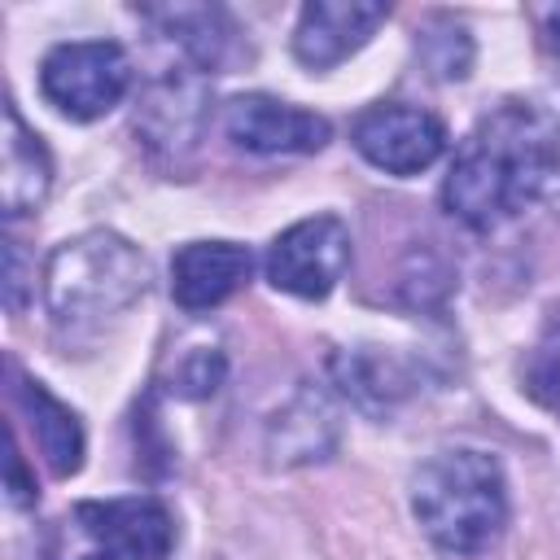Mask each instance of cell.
I'll return each mask as SVG.
<instances>
[{
	"instance_id": "5bb4252c",
	"label": "cell",
	"mask_w": 560,
	"mask_h": 560,
	"mask_svg": "<svg viewBox=\"0 0 560 560\" xmlns=\"http://www.w3.org/2000/svg\"><path fill=\"white\" fill-rule=\"evenodd\" d=\"M52 188V158L44 140L22 122L18 105L4 101V140H0V210L4 219H22L44 206Z\"/></svg>"
},
{
	"instance_id": "7a4b0ae2",
	"label": "cell",
	"mask_w": 560,
	"mask_h": 560,
	"mask_svg": "<svg viewBox=\"0 0 560 560\" xmlns=\"http://www.w3.org/2000/svg\"><path fill=\"white\" fill-rule=\"evenodd\" d=\"M411 516L446 556H481L508 525V477L490 451L451 446L411 477Z\"/></svg>"
},
{
	"instance_id": "e0dca14e",
	"label": "cell",
	"mask_w": 560,
	"mask_h": 560,
	"mask_svg": "<svg viewBox=\"0 0 560 560\" xmlns=\"http://www.w3.org/2000/svg\"><path fill=\"white\" fill-rule=\"evenodd\" d=\"M521 381H525V394H529L542 411H551V416L560 420V306H551V315L542 319L538 341H534L529 354H525Z\"/></svg>"
},
{
	"instance_id": "ac0fdd59",
	"label": "cell",
	"mask_w": 560,
	"mask_h": 560,
	"mask_svg": "<svg viewBox=\"0 0 560 560\" xmlns=\"http://www.w3.org/2000/svg\"><path fill=\"white\" fill-rule=\"evenodd\" d=\"M416 52L424 61V70L433 79H468V66H472V39L459 22L451 18H433L420 35H416Z\"/></svg>"
},
{
	"instance_id": "9c48e42d",
	"label": "cell",
	"mask_w": 560,
	"mask_h": 560,
	"mask_svg": "<svg viewBox=\"0 0 560 560\" xmlns=\"http://www.w3.org/2000/svg\"><path fill=\"white\" fill-rule=\"evenodd\" d=\"M341 442V407L337 389L302 381L267 420V464L271 468H306L332 459Z\"/></svg>"
},
{
	"instance_id": "7c38bea8",
	"label": "cell",
	"mask_w": 560,
	"mask_h": 560,
	"mask_svg": "<svg viewBox=\"0 0 560 560\" xmlns=\"http://www.w3.org/2000/svg\"><path fill=\"white\" fill-rule=\"evenodd\" d=\"M328 372H332V389L368 416H389L420 385L416 363L394 346H346L328 359Z\"/></svg>"
},
{
	"instance_id": "2e32d148",
	"label": "cell",
	"mask_w": 560,
	"mask_h": 560,
	"mask_svg": "<svg viewBox=\"0 0 560 560\" xmlns=\"http://www.w3.org/2000/svg\"><path fill=\"white\" fill-rule=\"evenodd\" d=\"M144 18L158 22L162 35H171L188 52V66H197L201 74H214L241 57V26L219 4H166L144 9Z\"/></svg>"
},
{
	"instance_id": "52a82bcc",
	"label": "cell",
	"mask_w": 560,
	"mask_h": 560,
	"mask_svg": "<svg viewBox=\"0 0 560 560\" xmlns=\"http://www.w3.org/2000/svg\"><path fill=\"white\" fill-rule=\"evenodd\" d=\"M350 140L354 149L363 153V162H372L376 171L385 175H420L429 171L442 149H446V127L438 114L429 109H416V105H398V101H385V105H372L354 118L350 127Z\"/></svg>"
},
{
	"instance_id": "8992f818",
	"label": "cell",
	"mask_w": 560,
	"mask_h": 560,
	"mask_svg": "<svg viewBox=\"0 0 560 560\" xmlns=\"http://www.w3.org/2000/svg\"><path fill=\"white\" fill-rule=\"evenodd\" d=\"M350 228L337 214H311L289 223L262 258V271L271 280V289L302 298V302H319L328 298L341 276L350 271Z\"/></svg>"
},
{
	"instance_id": "d6986e66",
	"label": "cell",
	"mask_w": 560,
	"mask_h": 560,
	"mask_svg": "<svg viewBox=\"0 0 560 560\" xmlns=\"http://www.w3.org/2000/svg\"><path fill=\"white\" fill-rule=\"evenodd\" d=\"M223 376H228V359H223L219 346H188V350L171 363L166 389H171L175 398L197 402V398H210V394L223 385Z\"/></svg>"
},
{
	"instance_id": "4fadbf2b",
	"label": "cell",
	"mask_w": 560,
	"mask_h": 560,
	"mask_svg": "<svg viewBox=\"0 0 560 560\" xmlns=\"http://www.w3.org/2000/svg\"><path fill=\"white\" fill-rule=\"evenodd\" d=\"M254 271V254L236 241H188L171 258V298L184 311L223 306Z\"/></svg>"
},
{
	"instance_id": "277c9868",
	"label": "cell",
	"mask_w": 560,
	"mask_h": 560,
	"mask_svg": "<svg viewBox=\"0 0 560 560\" xmlns=\"http://www.w3.org/2000/svg\"><path fill=\"white\" fill-rule=\"evenodd\" d=\"M131 88V57L114 39H70L39 61L44 101L70 122L105 118Z\"/></svg>"
},
{
	"instance_id": "ba28073f",
	"label": "cell",
	"mask_w": 560,
	"mask_h": 560,
	"mask_svg": "<svg viewBox=\"0 0 560 560\" xmlns=\"http://www.w3.org/2000/svg\"><path fill=\"white\" fill-rule=\"evenodd\" d=\"M223 131L236 149L280 158V153H319L332 140V122L315 109H302L293 101L245 92L223 105Z\"/></svg>"
},
{
	"instance_id": "8fae6325",
	"label": "cell",
	"mask_w": 560,
	"mask_h": 560,
	"mask_svg": "<svg viewBox=\"0 0 560 560\" xmlns=\"http://www.w3.org/2000/svg\"><path fill=\"white\" fill-rule=\"evenodd\" d=\"M389 18L381 0H311L293 26V57L306 70H332L354 57Z\"/></svg>"
},
{
	"instance_id": "7402d4cb",
	"label": "cell",
	"mask_w": 560,
	"mask_h": 560,
	"mask_svg": "<svg viewBox=\"0 0 560 560\" xmlns=\"http://www.w3.org/2000/svg\"><path fill=\"white\" fill-rule=\"evenodd\" d=\"M547 35H551V44H556V52H560V9L547 18Z\"/></svg>"
},
{
	"instance_id": "603a6c76",
	"label": "cell",
	"mask_w": 560,
	"mask_h": 560,
	"mask_svg": "<svg viewBox=\"0 0 560 560\" xmlns=\"http://www.w3.org/2000/svg\"><path fill=\"white\" fill-rule=\"evenodd\" d=\"M83 560H118L114 551H92V556H83Z\"/></svg>"
},
{
	"instance_id": "6da1fadb",
	"label": "cell",
	"mask_w": 560,
	"mask_h": 560,
	"mask_svg": "<svg viewBox=\"0 0 560 560\" xmlns=\"http://www.w3.org/2000/svg\"><path fill=\"white\" fill-rule=\"evenodd\" d=\"M542 197H560V88L494 105L442 184V206L472 232H490Z\"/></svg>"
},
{
	"instance_id": "5b68a950",
	"label": "cell",
	"mask_w": 560,
	"mask_h": 560,
	"mask_svg": "<svg viewBox=\"0 0 560 560\" xmlns=\"http://www.w3.org/2000/svg\"><path fill=\"white\" fill-rule=\"evenodd\" d=\"M206 122H210V79L197 66H179L149 79L136 101V136L144 153L171 171H184L192 162Z\"/></svg>"
},
{
	"instance_id": "9a60e30c",
	"label": "cell",
	"mask_w": 560,
	"mask_h": 560,
	"mask_svg": "<svg viewBox=\"0 0 560 560\" xmlns=\"http://www.w3.org/2000/svg\"><path fill=\"white\" fill-rule=\"evenodd\" d=\"M13 398L31 420V433L39 442V455H44L48 472L52 477H74L83 468V455H88V433H83L79 411L70 402H61L44 381H31V376H18Z\"/></svg>"
},
{
	"instance_id": "30bf717a",
	"label": "cell",
	"mask_w": 560,
	"mask_h": 560,
	"mask_svg": "<svg viewBox=\"0 0 560 560\" xmlns=\"http://www.w3.org/2000/svg\"><path fill=\"white\" fill-rule=\"evenodd\" d=\"M74 516L114 556H127V560H166L175 551V516L153 494L88 499V503H79Z\"/></svg>"
},
{
	"instance_id": "3957f363",
	"label": "cell",
	"mask_w": 560,
	"mask_h": 560,
	"mask_svg": "<svg viewBox=\"0 0 560 560\" xmlns=\"http://www.w3.org/2000/svg\"><path fill=\"white\" fill-rule=\"evenodd\" d=\"M149 258L140 245L109 228L61 241L44 262V306L57 324H101L131 311L149 293Z\"/></svg>"
},
{
	"instance_id": "ffe728a7",
	"label": "cell",
	"mask_w": 560,
	"mask_h": 560,
	"mask_svg": "<svg viewBox=\"0 0 560 560\" xmlns=\"http://www.w3.org/2000/svg\"><path fill=\"white\" fill-rule=\"evenodd\" d=\"M4 302H9V311H22V302H26V258L13 236L4 241Z\"/></svg>"
},
{
	"instance_id": "44dd1931",
	"label": "cell",
	"mask_w": 560,
	"mask_h": 560,
	"mask_svg": "<svg viewBox=\"0 0 560 560\" xmlns=\"http://www.w3.org/2000/svg\"><path fill=\"white\" fill-rule=\"evenodd\" d=\"M4 490H9V503H18V508L35 499V481L22 468V451H18V438L13 433H9V455H4Z\"/></svg>"
}]
</instances>
